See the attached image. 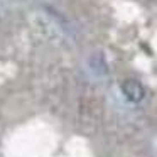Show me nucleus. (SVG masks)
<instances>
[{
	"label": "nucleus",
	"mask_w": 157,
	"mask_h": 157,
	"mask_svg": "<svg viewBox=\"0 0 157 157\" xmlns=\"http://www.w3.org/2000/svg\"><path fill=\"white\" fill-rule=\"evenodd\" d=\"M122 91H123V95H125V98L130 100V101H133V103L142 101L144 95H145L144 86L140 85L137 79H125V81L122 83Z\"/></svg>",
	"instance_id": "1"
}]
</instances>
